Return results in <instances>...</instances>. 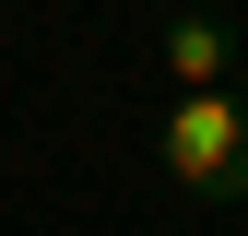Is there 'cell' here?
I'll use <instances>...</instances> for the list:
<instances>
[{
  "instance_id": "obj_1",
  "label": "cell",
  "mask_w": 248,
  "mask_h": 236,
  "mask_svg": "<svg viewBox=\"0 0 248 236\" xmlns=\"http://www.w3.org/2000/svg\"><path fill=\"white\" fill-rule=\"evenodd\" d=\"M154 165L177 177L189 201H248V95H166L154 118Z\"/></svg>"
},
{
  "instance_id": "obj_2",
  "label": "cell",
  "mask_w": 248,
  "mask_h": 236,
  "mask_svg": "<svg viewBox=\"0 0 248 236\" xmlns=\"http://www.w3.org/2000/svg\"><path fill=\"white\" fill-rule=\"evenodd\" d=\"M154 71H166L177 95H225V83L248 71V36H236L225 12L189 0V12H166V36H154Z\"/></svg>"
}]
</instances>
